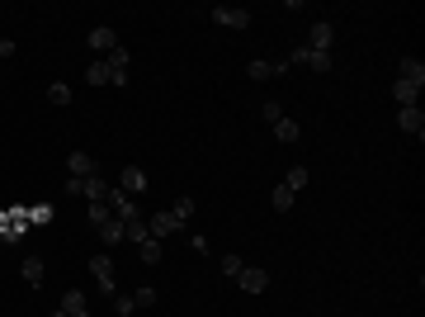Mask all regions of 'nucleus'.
<instances>
[{
  "label": "nucleus",
  "instance_id": "a878e982",
  "mask_svg": "<svg viewBox=\"0 0 425 317\" xmlns=\"http://www.w3.org/2000/svg\"><path fill=\"white\" fill-rule=\"evenodd\" d=\"M114 313H118V317H133V313H137L133 293H118V298H114Z\"/></svg>",
  "mask_w": 425,
  "mask_h": 317
},
{
  "label": "nucleus",
  "instance_id": "393cba45",
  "mask_svg": "<svg viewBox=\"0 0 425 317\" xmlns=\"http://www.w3.org/2000/svg\"><path fill=\"white\" fill-rule=\"evenodd\" d=\"M241 270H246V261H241V256H232V251H227V256H222V275H227V280H237Z\"/></svg>",
  "mask_w": 425,
  "mask_h": 317
},
{
  "label": "nucleus",
  "instance_id": "4468645a",
  "mask_svg": "<svg viewBox=\"0 0 425 317\" xmlns=\"http://www.w3.org/2000/svg\"><path fill=\"white\" fill-rule=\"evenodd\" d=\"M293 204H298V194H293V189L284 185V180H279V185L269 189V209H274V213H289Z\"/></svg>",
  "mask_w": 425,
  "mask_h": 317
},
{
  "label": "nucleus",
  "instance_id": "f257e3e1",
  "mask_svg": "<svg viewBox=\"0 0 425 317\" xmlns=\"http://www.w3.org/2000/svg\"><path fill=\"white\" fill-rule=\"evenodd\" d=\"M189 218H194V199H175L170 209H161V213H152V223H147V232L152 237H175V232H185L189 228Z\"/></svg>",
  "mask_w": 425,
  "mask_h": 317
},
{
  "label": "nucleus",
  "instance_id": "9b49d317",
  "mask_svg": "<svg viewBox=\"0 0 425 317\" xmlns=\"http://www.w3.org/2000/svg\"><path fill=\"white\" fill-rule=\"evenodd\" d=\"M397 80L425 85V62H421V57H401V62H397Z\"/></svg>",
  "mask_w": 425,
  "mask_h": 317
},
{
  "label": "nucleus",
  "instance_id": "412c9836",
  "mask_svg": "<svg viewBox=\"0 0 425 317\" xmlns=\"http://www.w3.org/2000/svg\"><path fill=\"white\" fill-rule=\"evenodd\" d=\"M123 232H128V241H137V246L152 237V232H147V218H133V223H123Z\"/></svg>",
  "mask_w": 425,
  "mask_h": 317
},
{
  "label": "nucleus",
  "instance_id": "f03ea898",
  "mask_svg": "<svg viewBox=\"0 0 425 317\" xmlns=\"http://www.w3.org/2000/svg\"><path fill=\"white\" fill-rule=\"evenodd\" d=\"M90 275H95V280H100V289H105L109 298H114L118 270H114V256H109V251H95V256H90Z\"/></svg>",
  "mask_w": 425,
  "mask_h": 317
},
{
  "label": "nucleus",
  "instance_id": "f3484780",
  "mask_svg": "<svg viewBox=\"0 0 425 317\" xmlns=\"http://www.w3.org/2000/svg\"><path fill=\"white\" fill-rule=\"evenodd\" d=\"M307 180H312V175H307V166H289V175H284V185H289L293 194H302V189H307Z\"/></svg>",
  "mask_w": 425,
  "mask_h": 317
},
{
  "label": "nucleus",
  "instance_id": "9d476101",
  "mask_svg": "<svg viewBox=\"0 0 425 317\" xmlns=\"http://www.w3.org/2000/svg\"><path fill=\"white\" fill-rule=\"evenodd\" d=\"M66 166H71V180H90V175L100 171V161L90 157V152H71V157H66Z\"/></svg>",
  "mask_w": 425,
  "mask_h": 317
},
{
  "label": "nucleus",
  "instance_id": "cd10ccee",
  "mask_svg": "<svg viewBox=\"0 0 425 317\" xmlns=\"http://www.w3.org/2000/svg\"><path fill=\"white\" fill-rule=\"evenodd\" d=\"M133 303H137V308H152V303H156V289H152V284H142V289L133 293Z\"/></svg>",
  "mask_w": 425,
  "mask_h": 317
},
{
  "label": "nucleus",
  "instance_id": "6e6552de",
  "mask_svg": "<svg viewBox=\"0 0 425 317\" xmlns=\"http://www.w3.org/2000/svg\"><path fill=\"white\" fill-rule=\"evenodd\" d=\"M85 43H90V48H95V53H114V48H118V33H114V28L109 24H95L90 28V33H85Z\"/></svg>",
  "mask_w": 425,
  "mask_h": 317
},
{
  "label": "nucleus",
  "instance_id": "bb28decb",
  "mask_svg": "<svg viewBox=\"0 0 425 317\" xmlns=\"http://www.w3.org/2000/svg\"><path fill=\"white\" fill-rule=\"evenodd\" d=\"M105 62H109V67H133V53H128V48L118 43V48H114V53H109Z\"/></svg>",
  "mask_w": 425,
  "mask_h": 317
},
{
  "label": "nucleus",
  "instance_id": "5701e85b",
  "mask_svg": "<svg viewBox=\"0 0 425 317\" xmlns=\"http://www.w3.org/2000/svg\"><path fill=\"white\" fill-rule=\"evenodd\" d=\"M260 119H265L269 128H274V123L284 119V105H279V100H265V105H260Z\"/></svg>",
  "mask_w": 425,
  "mask_h": 317
},
{
  "label": "nucleus",
  "instance_id": "2eb2a0df",
  "mask_svg": "<svg viewBox=\"0 0 425 317\" xmlns=\"http://www.w3.org/2000/svg\"><path fill=\"white\" fill-rule=\"evenodd\" d=\"M392 100H397V109L416 105V100H421V85H411V80H392Z\"/></svg>",
  "mask_w": 425,
  "mask_h": 317
},
{
  "label": "nucleus",
  "instance_id": "4be33fe9",
  "mask_svg": "<svg viewBox=\"0 0 425 317\" xmlns=\"http://www.w3.org/2000/svg\"><path fill=\"white\" fill-rule=\"evenodd\" d=\"M48 100H53V105H71V85H66V80H53V85H48Z\"/></svg>",
  "mask_w": 425,
  "mask_h": 317
},
{
  "label": "nucleus",
  "instance_id": "c756f323",
  "mask_svg": "<svg viewBox=\"0 0 425 317\" xmlns=\"http://www.w3.org/2000/svg\"><path fill=\"white\" fill-rule=\"evenodd\" d=\"M10 53H15V38H0V62H5Z\"/></svg>",
  "mask_w": 425,
  "mask_h": 317
},
{
  "label": "nucleus",
  "instance_id": "c85d7f7f",
  "mask_svg": "<svg viewBox=\"0 0 425 317\" xmlns=\"http://www.w3.org/2000/svg\"><path fill=\"white\" fill-rule=\"evenodd\" d=\"M105 218H109V204H90V228H100Z\"/></svg>",
  "mask_w": 425,
  "mask_h": 317
},
{
  "label": "nucleus",
  "instance_id": "1a4fd4ad",
  "mask_svg": "<svg viewBox=\"0 0 425 317\" xmlns=\"http://www.w3.org/2000/svg\"><path fill=\"white\" fill-rule=\"evenodd\" d=\"M237 284H241L246 293H265V289H269V275L260 270V265H246V270L237 275Z\"/></svg>",
  "mask_w": 425,
  "mask_h": 317
},
{
  "label": "nucleus",
  "instance_id": "b1692460",
  "mask_svg": "<svg viewBox=\"0 0 425 317\" xmlns=\"http://www.w3.org/2000/svg\"><path fill=\"white\" fill-rule=\"evenodd\" d=\"M246 76H251V80H269V76H274V62H251Z\"/></svg>",
  "mask_w": 425,
  "mask_h": 317
},
{
  "label": "nucleus",
  "instance_id": "6ab92c4d",
  "mask_svg": "<svg viewBox=\"0 0 425 317\" xmlns=\"http://www.w3.org/2000/svg\"><path fill=\"white\" fill-rule=\"evenodd\" d=\"M85 80H90V85H109V62H105V57L85 67Z\"/></svg>",
  "mask_w": 425,
  "mask_h": 317
},
{
  "label": "nucleus",
  "instance_id": "0eeeda50",
  "mask_svg": "<svg viewBox=\"0 0 425 317\" xmlns=\"http://www.w3.org/2000/svg\"><path fill=\"white\" fill-rule=\"evenodd\" d=\"M397 128H401V132H411V137H425V114H421V105L397 109Z\"/></svg>",
  "mask_w": 425,
  "mask_h": 317
},
{
  "label": "nucleus",
  "instance_id": "f8f14e48",
  "mask_svg": "<svg viewBox=\"0 0 425 317\" xmlns=\"http://www.w3.org/2000/svg\"><path fill=\"white\" fill-rule=\"evenodd\" d=\"M95 232H100V241H105V246H118V241H128V232H123V223H118L114 213H109V218L100 223V228H95Z\"/></svg>",
  "mask_w": 425,
  "mask_h": 317
},
{
  "label": "nucleus",
  "instance_id": "39448f33",
  "mask_svg": "<svg viewBox=\"0 0 425 317\" xmlns=\"http://www.w3.org/2000/svg\"><path fill=\"white\" fill-rule=\"evenodd\" d=\"M114 189H123L128 199H137V194L147 189V171H142V166H123V171H118V185H114Z\"/></svg>",
  "mask_w": 425,
  "mask_h": 317
},
{
  "label": "nucleus",
  "instance_id": "423d86ee",
  "mask_svg": "<svg viewBox=\"0 0 425 317\" xmlns=\"http://www.w3.org/2000/svg\"><path fill=\"white\" fill-rule=\"evenodd\" d=\"M109 189H114V185H109V175H105V171H95L90 180H80V199H90V204H105Z\"/></svg>",
  "mask_w": 425,
  "mask_h": 317
},
{
  "label": "nucleus",
  "instance_id": "a211bd4d",
  "mask_svg": "<svg viewBox=\"0 0 425 317\" xmlns=\"http://www.w3.org/2000/svg\"><path fill=\"white\" fill-rule=\"evenodd\" d=\"M137 256H142V265H156L165 251H161V241H156V237H147L142 246H137Z\"/></svg>",
  "mask_w": 425,
  "mask_h": 317
},
{
  "label": "nucleus",
  "instance_id": "20e7f679",
  "mask_svg": "<svg viewBox=\"0 0 425 317\" xmlns=\"http://www.w3.org/2000/svg\"><path fill=\"white\" fill-rule=\"evenodd\" d=\"M331 43H336V24H331V19H317L302 48H312V53H331Z\"/></svg>",
  "mask_w": 425,
  "mask_h": 317
},
{
  "label": "nucleus",
  "instance_id": "7ed1b4c3",
  "mask_svg": "<svg viewBox=\"0 0 425 317\" xmlns=\"http://www.w3.org/2000/svg\"><path fill=\"white\" fill-rule=\"evenodd\" d=\"M212 24L222 28H251V10H237V5H217V10H208Z\"/></svg>",
  "mask_w": 425,
  "mask_h": 317
},
{
  "label": "nucleus",
  "instance_id": "ddd939ff",
  "mask_svg": "<svg viewBox=\"0 0 425 317\" xmlns=\"http://www.w3.org/2000/svg\"><path fill=\"white\" fill-rule=\"evenodd\" d=\"M62 313H66V317H90L85 293H80V289H66V293H62Z\"/></svg>",
  "mask_w": 425,
  "mask_h": 317
},
{
  "label": "nucleus",
  "instance_id": "dca6fc26",
  "mask_svg": "<svg viewBox=\"0 0 425 317\" xmlns=\"http://www.w3.org/2000/svg\"><path fill=\"white\" fill-rule=\"evenodd\" d=\"M274 137H279V142H298V137H302V123H298V119H289V114H284V119L274 123Z\"/></svg>",
  "mask_w": 425,
  "mask_h": 317
},
{
  "label": "nucleus",
  "instance_id": "aec40b11",
  "mask_svg": "<svg viewBox=\"0 0 425 317\" xmlns=\"http://www.w3.org/2000/svg\"><path fill=\"white\" fill-rule=\"evenodd\" d=\"M19 270H24V280H28V284H33V289L43 284V261H38V256H28V261L19 265Z\"/></svg>",
  "mask_w": 425,
  "mask_h": 317
},
{
  "label": "nucleus",
  "instance_id": "7c9ffc66",
  "mask_svg": "<svg viewBox=\"0 0 425 317\" xmlns=\"http://www.w3.org/2000/svg\"><path fill=\"white\" fill-rule=\"evenodd\" d=\"M53 317H66V313H62V308H57V313H53Z\"/></svg>",
  "mask_w": 425,
  "mask_h": 317
}]
</instances>
